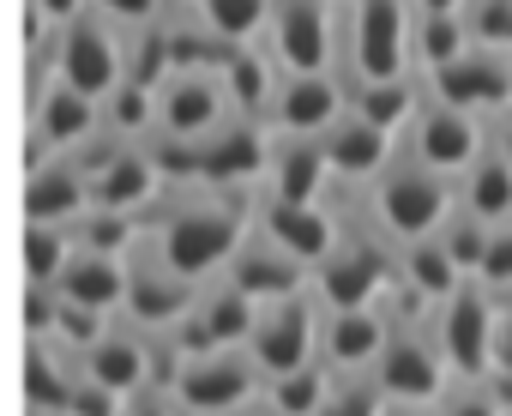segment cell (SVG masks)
<instances>
[{
	"label": "cell",
	"mask_w": 512,
	"mask_h": 416,
	"mask_svg": "<svg viewBox=\"0 0 512 416\" xmlns=\"http://www.w3.org/2000/svg\"><path fill=\"white\" fill-rule=\"evenodd\" d=\"M374 386H380V398H392V404H440V392H446V362H440V350H434V338L422 332V326H386V344H380V362H374Z\"/></svg>",
	"instance_id": "7"
},
{
	"label": "cell",
	"mask_w": 512,
	"mask_h": 416,
	"mask_svg": "<svg viewBox=\"0 0 512 416\" xmlns=\"http://www.w3.org/2000/svg\"><path fill=\"white\" fill-rule=\"evenodd\" d=\"M410 0H356L350 7V67L362 85L410 79Z\"/></svg>",
	"instance_id": "5"
},
{
	"label": "cell",
	"mask_w": 512,
	"mask_h": 416,
	"mask_svg": "<svg viewBox=\"0 0 512 416\" xmlns=\"http://www.w3.org/2000/svg\"><path fill=\"white\" fill-rule=\"evenodd\" d=\"M79 254H127L133 248V224L121 218V212H97V205H91V212H85V224H79Z\"/></svg>",
	"instance_id": "41"
},
{
	"label": "cell",
	"mask_w": 512,
	"mask_h": 416,
	"mask_svg": "<svg viewBox=\"0 0 512 416\" xmlns=\"http://www.w3.org/2000/svg\"><path fill=\"white\" fill-rule=\"evenodd\" d=\"M229 115V97H223V79L217 73H169L157 85V127L169 145H199L223 127Z\"/></svg>",
	"instance_id": "11"
},
{
	"label": "cell",
	"mask_w": 512,
	"mask_h": 416,
	"mask_svg": "<svg viewBox=\"0 0 512 416\" xmlns=\"http://www.w3.org/2000/svg\"><path fill=\"white\" fill-rule=\"evenodd\" d=\"M464 7V37H476L482 49H512V0H464Z\"/></svg>",
	"instance_id": "40"
},
{
	"label": "cell",
	"mask_w": 512,
	"mask_h": 416,
	"mask_svg": "<svg viewBox=\"0 0 512 416\" xmlns=\"http://www.w3.org/2000/svg\"><path fill=\"white\" fill-rule=\"evenodd\" d=\"M79 362H85V380L115 392V398H139L151 386V350L139 332H103Z\"/></svg>",
	"instance_id": "22"
},
{
	"label": "cell",
	"mask_w": 512,
	"mask_h": 416,
	"mask_svg": "<svg viewBox=\"0 0 512 416\" xmlns=\"http://www.w3.org/2000/svg\"><path fill=\"white\" fill-rule=\"evenodd\" d=\"M272 61L290 73V79H308V73H332V7L326 0H272Z\"/></svg>",
	"instance_id": "10"
},
{
	"label": "cell",
	"mask_w": 512,
	"mask_h": 416,
	"mask_svg": "<svg viewBox=\"0 0 512 416\" xmlns=\"http://www.w3.org/2000/svg\"><path fill=\"white\" fill-rule=\"evenodd\" d=\"M506 416H512V404H506Z\"/></svg>",
	"instance_id": "56"
},
{
	"label": "cell",
	"mask_w": 512,
	"mask_h": 416,
	"mask_svg": "<svg viewBox=\"0 0 512 416\" xmlns=\"http://www.w3.org/2000/svg\"><path fill=\"white\" fill-rule=\"evenodd\" d=\"M488 374L512 386V302L494 308V320H488Z\"/></svg>",
	"instance_id": "44"
},
{
	"label": "cell",
	"mask_w": 512,
	"mask_h": 416,
	"mask_svg": "<svg viewBox=\"0 0 512 416\" xmlns=\"http://www.w3.org/2000/svg\"><path fill=\"white\" fill-rule=\"evenodd\" d=\"M247 326H253V302L223 278V284L193 296V308H187V320L175 332H181V350L193 356V350H241Z\"/></svg>",
	"instance_id": "14"
},
{
	"label": "cell",
	"mask_w": 512,
	"mask_h": 416,
	"mask_svg": "<svg viewBox=\"0 0 512 416\" xmlns=\"http://www.w3.org/2000/svg\"><path fill=\"white\" fill-rule=\"evenodd\" d=\"M260 398V368L247 350H193L169 374V404L181 416H235Z\"/></svg>",
	"instance_id": "3"
},
{
	"label": "cell",
	"mask_w": 512,
	"mask_h": 416,
	"mask_svg": "<svg viewBox=\"0 0 512 416\" xmlns=\"http://www.w3.org/2000/svg\"><path fill=\"white\" fill-rule=\"evenodd\" d=\"M67 260H73V242H67L61 224H25V278L37 290H55V278L67 272Z\"/></svg>",
	"instance_id": "34"
},
{
	"label": "cell",
	"mask_w": 512,
	"mask_h": 416,
	"mask_svg": "<svg viewBox=\"0 0 512 416\" xmlns=\"http://www.w3.org/2000/svg\"><path fill=\"white\" fill-rule=\"evenodd\" d=\"M416 109H422V97H416V85L410 79H380V85H356V121H368V127H380L386 139L398 133V127H410L416 121Z\"/></svg>",
	"instance_id": "30"
},
{
	"label": "cell",
	"mask_w": 512,
	"mask_h": 416,
	"mask_svg": "<svg viewBox=\"0 0 512 416\" xmlns=\"http://www.w3.org/2000/svg\"><path fill=\"white\" fill-rule=\"evenodd\" d=\"M223 97L229 109L241 115H272V97H278V79H272V55L266 49H229L223 61Z\"/></svg>",
	"instance_id": "29"
},
{
	"label": "cell",
	"mask_w": 512,
	"mask_h": 416,
	"mask_svg": "<svg viewBox=\"0 0 512 416\" xmlns=\"http://www.w3.org/2000/svg\"><path fill=\"white\" fill-rule=\"evenodd\" d=\"M103 25H127V31H145L157 25V0H91Z\"/></svg>",
	"instance_id": "45"
},
{
	"label": "cell",
	"mask_w": 512,
	"mask_h": 416,
	"mask_svg": "<svg viewBox=\"0 0 512 416\" xmlns=\"http://www.w3.org/2000/svg\"><path fill=\"white\" fill-rule=\"evenodd\" d=\"M434 416H506V398L488 380H464V386L440 392V410Z\"/></svg>",
	"instance_id": "43"
},
{
	"label": "cell",
	"mask_w": 512,
	"mask_h": 416,
	"mask_svg": "<svg viewBox=\"0 0 512 416\" xmlns=\"http://www.w3.org/2000/svg\"><path fill=\"white\" fill-rule=\"evenodd\" d=\"M434 103L464 115H500L512 103V61L500 49H464L452 67L434 73Z\"/></svg>",
	"instance_id": "12"
},
{
	"label": "cell",
	"mask_w": 512,
	"mask_h": 416,
	"mask_svg": "<svg viewBox=\"0 0 512 416\" xmlns=\"http://www.w3.org/2000/svg\"><path fill=\"white\" fill-rule=\"evenodd\" d=\"M464 218H476L482 230L512 224V169L500 163L494 145H482V157L464 169Z\"/></svg>",
	"instance_id": "27"
},
{
	"label": "cell",
	"mask_w": 512,
	"mask_h": 416,
	"mask_svg": "<svg viewBox=\"0 0 512 416\" xmlns=\"http://www.w3.org/2000/svg\"><path fill=\"white\" fill-rule=\"evenodd\" d=\"M91 212V181L73 163H43L25 169V224H79Z\"/></svg>",
	"instance_id": "19"
},
{
	"label": "cell",
	"mask_w": 512,
	"mask_h": 416,
	"mask_svg": "<svg viewBox=\"0 0 512 416\" xmlns=\"http://www.w3.org/2000/svg\"><path fill=\"white\" fill-rule=\"evenodd\" d=\"M386 344V314L380 308H350V314H320V356L326 374H368Z\"/></svg>",
	"instance_id": "16"
},
{
	"label": "cell",
	"mask_w": 512,
	"mask_h": 416,
	"mask_svg": "<svg viewBox=\"0 0 512 416\" xmlns=\"http://www.w3.org/2000/svg\"><path fill=\"white\" fill-rule=\"evenodd\" d=\"M344 115V91L332 73H308V79H284L272 97V127L284 139H320L332 121Z\"/></svg>",
	"instance_id": "15"
},
{
	"label": "cell",
	"mask_w": 512,
	"mask_h": 416,
	"mask_svg": "<svg viewBox=\"0 0 512 416\" xmlns=\"http://www.w3.org/2000/svg\"><path fill=\"white\" fill-rule=\"evenodd\" d=\"M410 145H416V163L422 169H434L440 181L446 175H464L476 157H482V127H476V115H464V109H446V103H422L416 109V121H410Z\"/></svg>",
	"instance_id": "13"
},
{
	"label": "cell",
	"mask_w": 512,
	"mask_h": 416,
	"mask_svg": "<svg viewBox=\"0 0 512 416\" xmlns=\"http://www.w3.org/2000/svg\"><path fill=\"white\" fill-rule=\"evenodd\" d=\"M31 7H37L49 25H61V31H67L73 19H85V7H91V0H31Z\"/></svg>",
	"instance_id": "48"
},
{
	"label": "cell",
	"mask_w": 512,
	"mask_h": 416,
	"mask_svg": "<svg viewBox=\"0 0 512 416\" xmlns=\"http://www.w3.org/2000/svg\"><path fill=\"white\" fill-rule=\"evenodd\" d=\"M235 416H272V410H266V404H247V410H235Z\"/></svg>",
	"instance_id": "53"
},
{
	"label": "cell",
	"mask_w": 512,
	"mask_h": 416,
	"mask_svg": "<svg viewBox=\"0 0 512 416\" xmlns=\"http://www.w3.org/2000/svg\"><path fill=\"white\" fill-rule=\"evenodd\" d=\"M121 37H115V25H103L97 13L91 19H73L67 31H61V49H55V79L73 91V97H85V103H103L115 85H121Z\"/></svg>",
	"instance_id": "8"
},
{
	"label": "cell",
	"mask_w": 512,
	"mask_h": 416,
	"mask_svg": "<svg viewBox=\"0 0 512 416\" xmlns=\"http://www.w3.org/2000/svg\"><path fill=\"white\" fill-rule=\"evenodd\" d=\"M55 302L109 320L127 302V260H115V254H73L67 272L55 278Z\"/></svg>",
	"instance_id": "21"
},
{
	"label": "cell",
	"mask_w": 512,
	"mask_h": 416,
	"mask_svg": "<svg viewBox=\"0 0 512 416\" xmlns=\"http://www.w3.org/2000/svg\"><path fill=\"white\" fill-rule=\"evenodd\" d=\"M73 380H79L73 374V356L61 344H49V338H31V350H25V404H31V416L67 410Z\"/></svg>",
	"instance_id": "28"
},
{
	"label": "cell",
	"mask_w": 512,
	"mask_h": 416,
	"mask_svg": "<svg viewBox=\"0 0 512 416\" xmlns=\"http://www.w3.org/2000/svg\"><path fill=\"white\" fill-rule=\"evenodd\" d=\"M266 181H272V199L284 205H314L320 187H326V151L320 139H272L266 145Z\"/></svg>",
	"instance_id": "23"
},
{
	"label": "cell",
	"mask_w": 512,
	"mask_h": 416,
	"mask_svg": "<svg viewBox=\"0 0 512 416\" xmlns=\"http://www.w3.org/2000/svg\"><path fill=\"white\" fill-rule=\"evenodd\" d=\"M205 37L223 43V49H247L253 37L266 31L272 19V0H205Z\"/></svg>",
	"instance_id": "32"
},
{
	"label": "cell",
	"mask_w": 512,
	"mask_h": 416,
	"mask_svg": "<svg viewBox=\"0 0 512 416\" xmlns=\"http://www.w3.org/2000/svg\"><path fill=\"white\" fill-rule=\"evenodd\" d=\"M193 296H199V284H181V278H169L163 266H127V314L139 320V326H151V332H175L181 320H187V308H193Z\"/></svg>",
	"instance_id": "24"
},
{
	"label": "cell",
	"mask_w": 512,
	"mask_h": 416,
	"mask_svg": "<svg viewBox=\"0 0 512 416\" xmlns=\"http://www.w3.org/2000/svg\"><path fill=\"white\" fill-rule=\"evenodd\" d=\"M121 416H181V410H175L169 398H139V404H127Z\"/></svg>",
	"instance_id": "49"
},
{
	"label": "cell",
	"mask_w": 512,
	"mask_h": 416,
	"mask_svg": "<svg viewBox=\"0 0 512 416\" xmlns=\"http://www.w3.org/2000/svg\"><path fill=\"white\" fill-rule=\"evenodd\" d=\"M247 242V212L235 199H193L157 230L151 242V266H163L181 284H205L217 266L235 260V248Z\"/></svg>",
	"instance_id": "1"
},
{
	"label": "cell",
	"mask_w": 512,
	"mask_h": 416,
	"mask_svg": "<svg viewBox=\"0 0 512 416\" xmlns=\"http://www.w3.org/2000/svg\"><path fill=\"white\" fill-rule=\"evenodd\" d=\"M464 49H470V37H464V25H458V19H422V25H416V37H410V55H416L428 73L452 67Z\"/></svg>",
	"instance_id": "35"
},
{
	"label": "cell",
	"mask_w": 512,
	"mask_h": 416,
	"mask_svg": "<svg viewBox=\"0 0 512 416\" xmlns=\"http://www.w3.org/2000/svg\"><path fill=\"white\" fill-rule=\"evenodd\" d=\"M187 7H205V0H187Z\"/></svg>",
	"instance_id": "55"
},
{
	"label": "cell",
	"mask_w": 512,
	"mask_h": 416,
	"mask_svg": "<svg viewBox=\"0 0 512 416\" xmlns=\"http://www.w3.org/2000/svg\"><path fill=\"white\" fill-rule=\"evenodd\" d=\"M404 284H410V296L416 302H428V308H440L458 284H464V272L446 260V248L428 236V242H410L404 248Z\"/></svg>",
	"instance_id": "31"
},
{
	"label": "cell",
	"mask_w": 512,
	"mask_h": 416,
	"mask_svg": "<svg viewBox=\"0 0 512 416\" xmlns=\"http://www.w3.org/2000/svg\"><path fill=\"white\" fill-rule=\"evenodd\" d=\"M452 218V193L434 169L422 163H386L374 175V230L398 248L428 242L440 224Z\"/></svg>",
	"instance_id": "2"
},
{
	"label": "cell",
	"mask_w": 512,
	"mask_h": 416,
	"mask_svg": "<svg viewBox=\"0 0 512 416\" xmlns=\"http://www.w3.org/2000/svg\"><path fill=\"white\" fill-rule=\"evenodd\" d=\"M332 398V374L326 368H290V374H272V386H266V410L272 416H314L320 404Z\"/></svg>",
	"instance_id": "33"
},
{
	"label": "cell",
	"mask_w": 512,
	"mask_h": 416,
	"mask_svg": "<svg viewBox=\"0 0 512 416\" xmlns=\"http://www.w3.org/2000/svg\"><path fill=\"white\" fill-rule=\"evenodd\" d=\"M488 320H494V308H488V290H482L476 278H464V284L434 308V350H440V362H446L452 374L488 380Z\"/></svg>",
	"instance_id": "9"
},
{
	"label": "cell",
	"mask_w": 512,
	"mask_h": 416,
	"mask_svg": "<svg viewBox=\"0 0 512 416\" xmlns=\"http://www.w3.org/2000/svg\"><path fill=\"white\" fill-rule=\"evenodd\" d=\"M241 350H247V362L260 368L266 380L290 374V368H308L320 356V302H308V296L260 302V308H253L247 338H241Z\"/></svg>",
	"instance_id": "4"
},
{
	"label": "cell",
	"mask_w": 512,
	"mask_h": 416,
	"mask_svg": "<svg viewBox=\"0 0 512 416\" xmlns=\"http://www.w3.org/2000/svg\"><path fill=\"white\" fill-rule=\"evenodd\" d=\"M260 236L272 248H284L296 266H320L338 248V224L320 212V205H284V199H272L260 212Z\"/></svg>",
	"instance_id": "18"
},
{
	"label": "cell",
	"mask_w": 512,
	"mask_h": 416,
	"mask_svg": "<svg viewBox=\"0 0 512 416\" xmlns=\"http://www.w3.org/2000/svg\"><path fill=\"white\" fill-rule=\"evenodd\" d=\"M416 7H422V19H452L464 0H416Z\"/></svg>",
	"instance_id": "50"
},
{
	"label": "cell",
	"mask_w": 512,
	"mask_h": 416,
	"mask_svg": "<svg viewBox=\"0 0 512 416\" xmlns=\"http://www.w3.org/2000/svg\"><path fill=\"white\" fill-rule=\"evenodd\" d=\"M121 79H127V85H145V91H157V85L169 79V43H163L157 25H145V31L133 37V55H121Z\"/></svg>",
	"instance_id": "36"
},
{
	"label": "cell",
	"mask_w": 512,
	"mask_h": 416,
	"mask_svg": "<svg viewBox=\"0 0 512 416\" xmlns=\"http://www.w3.org/2000/svg\"><path fill=\"white\" fill-rule=\"evenodd\" d=\"M434 242L446 248V260L464 272V278H476V260H482V248H488V230L476 224V218H464V212H452L440 230H434Z\"/></svg>",
	"instance_id": "38"
},
{
	"label": "cell",
	"mask_w": 512,
	"mask_h": 416,
	"mask_svg": "<svg viewBox=\"0 0 512 416\" xmlns=\"http://www.w3.org/2000/svg\"><path fill=\"white\" fill-rule=\"evenodd\" d=\"M229 284L260 308V302H284V296H302V284H308V266H296L284 248H272L266 236H253V242H241L235 248V260H229Z\"/></svg>",
	"instance_id": "17"
},
{
	"label": "cell",
	"mask_w": 512,
	"mask_h": 416,
	"mask_svg": "<svg viewBox=\"0 0 512 416\" xmlns=\"http://www.w3.org/2000/svg\"><path fill=\"white\" fill-rule=\"evenodd\" d=\"M488 145H494V151H500V163H506V169H512V121H506V127H500V133H494V139H488Z\"/></svg>",
	"instance_id": "51"
},
{
	"label": "cell",
	"mask_w": 512,
	"mask_h": 416,
	"mask_svg": "<svg viewBox=\"0 0 512 416\" xmlns=\"http://www.w3.org/2000/svg\"><path fill=\"white\" fill-rule=\"evenodd\" d=\"M326 7H332V0H326Z\"/></svg>",
	"instance_id": "57"
},
{
	"label": "cell",
	"mask_w": 512,
	"mask_h": 416,
	"mask_svg": "<svg viewBox=\"0 0 512 416\" xmlns=\"http://www.w3.org/2000/svg\"><path fill=\"white\" fill-rule=\"evenodd\" d=\"M67 416H121V398L103 392V386H91V380L79 374L73 392H67Z\"/></svg>",
	"instance_id": "46"
},
{
	"label": "cell",
	"mask_w": 512,
	"mask_h": 416,
	"mask_svg": "<svg viewBox=\"0 0 512 416\" xmlns=\"http://www.w3.org/2000/svg\"><path fill=\"white\" fill-rule=\"evenodd\" d=\"M49 326H55V296L31 284V290H25V332H31V338H49Z\"/></svg>",
	"instance_id": "47"
},
{
	"label": "cell",
	"mask_w": 512,
	"mask_h": 416,
	"mask_svg": "<svg viewBox=\"0 0 512 416\" xmlns=\"http://www.w3.org/2000/svg\"><path fill=\"white\" fill-rule=\"evenodd\" d=\"M31 133L43 139V151H67V145H85L97 133V103L73 97L55 67H43V85H37V103H31Z\"/></svg>",
	"instance_id": "20"
},
{
	"label": "cell",
	"mask_w": 512,
	"mask_h": 416,
	"mask_svg": "<svg viewBox=\"0 0 512 416\" xmlns=\"http://www.w3.org/2000/svg\"><path fill=\"white\" fill-rule=\"evenodd\" d=\"M157 157L151 151H115V157H103V169L91 175V205L97 212H139V205H151V193H157Z\"/></svg>",
	"instance_id": "25"
},
{
	"label": "cell",
	"mask_w": 512,
	"mask_h": 416,
	"mask_svg": "<svg viewBox=\"0 0 512 416\" xmlns=\"http://www.w3.org/2000/svg\"><path fill=\"white\" fill-rule=\"evenodd\" d=\"M49 332H55V344H61L67 356H85V350H91L109 326H103V314H85V308L55 302V326H49Z\"/></svg>",
	"instance_id": "42"
},
{
	"label": "cell",
	"mask_w": 512,
	"mask_h": 416,
	"mask_svg": "<svg viewBox=\"0 0 512 416\" xmlns=\"http://www.w3.org/2000/svg\"><path fill=\"white\" fill-rule=\"evenodd\" d=\"M386 410V398H380V386L368 380V374H332V398L314 410V416H380Z\"/></svg>",
	"instance_id": "39"
},
{
	"label": "cell",
	"mask_w": 512,
	"mask_h": 416,
	"mask_svg": "<svg viewBox=\"0 0 512 416\" xmlns=\"http://www.w3.org/2000/svg\"><path fill=\"white\" fill-rule=\"evenodd\" d=\"M43 416H67V410H43Z\"/></svg>",
	"instance_id": "54"
},
{
	"label": "cell",
	"mask_w": 512,
	"mask_h": 416,
	"mask_svg": "<svg viewBox=\"0 0 512 416\" xmlns=\"http://www.w3.org/2000/svg\"><path fill=\"white\" fill-rule=\"evenodd\" d=\"M320 151H326V175H344V181H368L386 169L392 157V139L356 115H338L326 133H320Z\"/></svg>",
	"instance_id": "26"
},
{
	"label": "cell",
	"mask_w": 512,
	"mask_h": 416,
	"mask_svg": "<svg viewBox=\"0 0 512 416\" xmlns=\"http://www.w3.org/2000/svg\"><path fill=\"white\" fill-rule=\"evenodd\" d=\"M386 248L374 236H338V248L314 266V296L320 314H350V308H374L386 296Z\"/></svg>",
	"instance_id": "6"
},
{
	"label": "cell",
	"mask_w": 512,
	"mask_h": 416,
	"mask_svg": "<svg viewBox=\"0 0 512 416\" xmlns=\"http://www.w3.org/2000/svg\"><path fill=\"white\" fill-rule=\"evenodd\" d=\"M97 109H103V121H109L115 133H145V127L157 121V91H145V85H127V79H121Z\"/></svg>",
	"instance_id": "37"
},
{
	"label": "cell",
	"mask_w": 512,
	"mask_h": 416,
	"mask_svg": "<svg viewBox=\"0 0 512 416\" xmlns=\"http://www.w3.org/2000/svg\"><path fill=\"white\" fill-rule=\"evenodd\" d=\"M380 416H434V410H422V404H392V410H380Z\"/></svg>",
	"instance_id": "52"
}]
</instances>
